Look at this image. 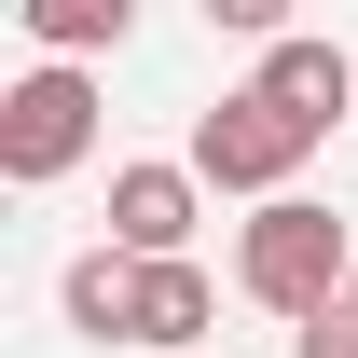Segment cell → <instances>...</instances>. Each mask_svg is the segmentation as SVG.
<instances>
[{
  "mask_svg": "<svg viewBox=\"0 0 358 358\" xmlns=\"http://www.w3.org/2000/svg\"><path fill=\"white\" fill-rule=\"evenodd\" d=\"M234 289L262 317H289V331H317V317L358 289V248H345V221H331L317 193H275L262 221L234 234Z\"/></svg>",
  "mask_w": 358,
  "mask_h": 358,
  "instance_id": "6da1fadb",
  "label": "cell"
},
{
  "mask_svg": "<svg viewBox=\"0 0 358 358\" xmlns=\"http://www.w3.org/2000/svg\"><path fill=\"white\" fill-rule=\"evenodd\" d=\"M303 152H317V124H289L262 83L221 96V110H193V179H221V193H262L275 207V193L303 179Z\"/></svg>",
  "mask_w": 358,
  "mask_h": 358,
  "instance_id": "7a4b0ae2",
  "label": "cell"
},
{
  "mask_svg": "<svg viewBox=\"0 0 358 358\" xmlns=\"http://www.w3.org/2000/svg\"><path fill=\"white\" fill-rule=\"evenodd\" d=\"M83 152H96V83L83 69H28V83L0 96V179H14V193L69 179Z\"/></svg>",
  "mask_w": 358,
  "mask_h": 358,
  "instance_id": "3957f363",
  "label": "cell"
},
{
  "mask_svg": "<svg viewBox=\"0 0 358 358\" xmlns=\"http://www.w3.org/2000/svg\"><path fill=\"white\" fill-rule=\"evenodd\" d=\"M110 248L124 262H179L193 248V166H110Z\"/></svg>",
  "mask_w": 358,
  "mask_h": 358,
  "instance_id": "277c9868",
  "label": "cell"
},
{
  "mask_svg": "<svg viewBox=\"0 0 358 358\" xmlns=\"http://www.w3.org/2000/svg\"><path fill=\"white\" fill-rule=\"evenodd\" d=\"M262 96L289 110V124L331 138V110H358V55H331V42H262Z\"/></svg>",
  "mask_w": 358,
  "mask_h": 358,
  "instance_id": "5b68a950",
  "label": "cell"
},
{
  "mask_svg": "<svg viewBox=\"0 0 358 358\" xmlns=\"http://www.w3.org/2000/svg\"><path fill=\"white\" fill-rule=\"evenodd\" d=\"M55 303H69L83 345H124V331H138V262H124V248H83V262L55 275Z\"/></svg>",
  "mask_w": 358,
  "mask_h": 358,
  "instance_id": "8992f818",
  "label": "cell"
},
{
  "mask_svg": "<svg viewBox=\"0 0 358 358\" xmlns=\"http://www.w3.org/2000/svg\"><path fill=\"white\" fill-rule=\"evenodd\" d=\"M207 317H221V289H207L193 262H138V331L124 345H193Z\"/></svg>",
  "mask_w": 358,
  "mask_h": 358,
  "instance_id": "52a82bcc",
  "label": "cell"
},
{
  "mask_svg": "<svg viewBox=\"0 0 358 358\" xmlns=\"http://www.w3.org/2000/svg\"><path fill=\"white\" fill-rule=\"evenodd\" d=\"M28 42L69 69V55H96V42H124V0H28Z\"/></svg>",
  "mask_w": 358,
  "mask_h": 358,
  "instance_id": "ba28073f",
  "label": "cell"
},
{
  "mask_svg": "<svg viewBox=\"0 0 358 358\" xmlns=\"http://www.w3.org/2000/svg\"><path fill=\"white\" fill-rule=\"evenodd\" d=\"M289 358H358V317L331 303V317H317V331H289Z\"/></svg>",
  "mask_w": 358,
  "mask_h": 358,
  "instance_id": "9c48e42d",
  "label": "cell"
},
{
  "mask_svg": "<svg viewBox=\"0 0 358 358\" xmlns=\"http://www.w3.org/2000/svg\"><path fill=\"white\" fill-rule=\"evenodd\" d=\"M345 317H358V289H345Z\"/></svg>",
  "mask_w": 358,
  "mask_h": 358,
  "instance_id": "30bf717a",
  "label": "cell"
}]
</instances>
